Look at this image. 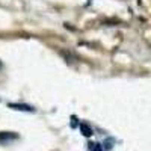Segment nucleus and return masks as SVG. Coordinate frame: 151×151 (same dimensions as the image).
Segmentation results:
<instances>
[{
    "label": "nucleus",
    "instance_id": "3",
    "mask_svg": "<svg viewBox=\"0 0 151 151\" xmlns=\"http://www.w3.org/2000/svg\"><path fill=\"white\" fill-rule=\"evenodd\" d=\"M80 132H82V134L86 136V137H91V136L94 134L92 129L89 127V125H86V124H80Z\"/></svg>",
    "mask_w": 151,
    "mask_h": 151
},
{
    "label": "nucleus",
    "instance_id": "4",
    "mask_svg": "<svg viewBox=\"0 0 151 151\" xmlns=\"http://www.w3.org/2000/svg\"><path fill=\"white\" fill-rule=\"evenodd\" d=\"M89 151H103V147L100 144H91L89 145Z\"/></svg>",
    "mask_w": 151,
    "mask_h": 151
},
{
    "label": "nucleus",
    "instance_id": "2",
    "mask_svg": "<svg viewBox=\"0 0 151 151\" xmlns=\"http://www.w3.org/2000/svg\"><path fill=\"white\" fill-rule=\"evenodd\" d=\"M18 134L17 133H12V132H0V142L5 144V142H9V141H14L17 139Z\"/></svg>",
    "mask_w": 151,
    "mask_h": 151
},
{
    "label": "nucleus",
    "instance_id": "5",
    "mask_svg": "<svg viewBox=\"0 0 151 151\" xmlns=\"http://www.w3.org/2000/svg\"><path fill=\"white\" fill-rule=\"evenodd\" d=\"M0 68H2V62H0Z\"/></svg>",
    "mask_w": 151,
    "mask_h": 151
},
{
    "label": "nucleus",
    "instance_id": "1",
    "mask_svg": "<svg viewBox=\"0 0 151 151\" xmlns=\"http://www.w3.org/2000/svg\"><path fill=\"white\" fill-rule=\"evenodd\" d=\"M9 107L14 110H21V112H35V109L29 104H21V103H9Z\"/></svg>",
    "mask_w": 151,
    "mask_h": 151
}]
</instances>
